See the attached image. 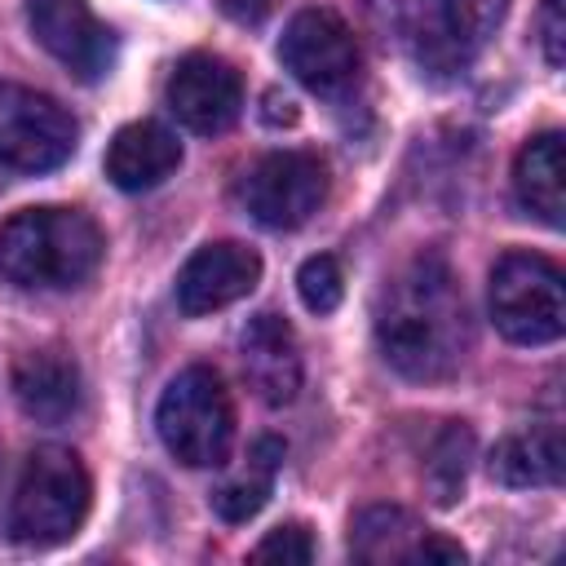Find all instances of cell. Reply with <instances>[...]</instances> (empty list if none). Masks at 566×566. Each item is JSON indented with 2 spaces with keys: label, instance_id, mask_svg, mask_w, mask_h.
<instances>
[{
  "label": "cell",
  "instance_id": "7402d4cb",
  "mask_svg": "<svg viewBox=\"0 0 566 566\" xmlns=\"http://www.w3.org/2000/svg\"><path fill=\"white\" fill-rule=\"evenodd\" d=\"M256 562H310L314 557V535L310 526L301 522H287V526H274L256 548H252Z\"/></svg>",
  "mask_w": 566,
  "mask_h": 566
},
{
  "label": "cell",
  "instance_id": "d6986e66",
  "mask_svg": "<svg viewBox=\"0 0 566 566\" xmlns=\"http://www.w3.org/2000/svg\"><path fill=\"white\" fill-rule=\"evenodd\" d=\"M283 460V442L279 438H261L248 455V469L234 473L230 482H221L212 491V509L226 517V522H248L265 509L270 500V486H274V469Z\"/></svg>",
  "mask_w": 566,
  "mask_h": 566
},
{
  "label": "cell",
  "instance_id": "7c38bea8",
  "mask_svg": "<svg viewBox=\"0 0 566 566\" xmlns=\"http://www.w3.org/2000/svg\"><path fill=\"white\" fill-rule=\"evenodd\" d=\"M509 0H424L420 57L438 71L464 66L504 22Z\"/></svg>",
  "mask_w": 566,
  "mask_h": 566
},
{
  "label": "cell",
  "instance_id": "30bf717a",
  "mask_svg": "<svg viewBox=\"0 0 566 566\" xmlns=\"http://www.w3.org/2000/svg\"><path fill=\"white\" fill-rule=\"evenodd\" d=\"M168 111L190 133H226L243 111V80L217 53H186L168 75Z\"/></svg>",
  "mask_w": 566,
  "mask_h": 566
},
{
  "label": "cell",
  "instance_id": "4fadbf2b",
  "mask_svg": "<svg viewBox=\"0 0 566 566\" xmlns=\"http://www.w3.org/2000/svg\"><path fill=\"white\" fill-rule=\"evenodd\" d=\"M239 358L252 394L270 407H287L301 389V345L283 314H256L248 318L239 336Z\"/></svg>",
  "mask_w": 566,
  "mask_h": 566
},
{
  "label": "cell",
  "instance_id": "9a60e30c",
  "mask_svg": "<svg viewBox=\"0 0 566 566\" xmlns=\"http://www.w3.org/2000/svg\"><path fill=\"white\" fill-rule=\"evenodd\" d=\"M181 164V142L155 119L124 124L106 146V177L119 190H155Z\"/></svg>",
  "mask_w": 566,
  "mask_h": 566
},
{
  "label": "cell",
  "instance_id": "484cf974",
  "mask_svg": "<svg viewBox=\"0 0 566 566\" xmlns=\"http://www.w3.org/2000/svg\"><path fill=\"white\" fill-rule=\"evenodd\" d=\"M265 119L270 124H296V106L279 93H265Z\"/></svg>",
  "mask_w": 566,
  "mask_h": 566
},
{
  "label": "cell",
  "instance_id": "ac0fdd59",
  "mask_svg": "<svg viewBox=\"0 0 566 566\" xmlns=\"http://www.w3.org/2000/svg\"><path fill=\"white\" fill-rule=\"evenodd\" d=\"M424 526L398 504H371L349 522V553L358 562H411Z\"/></svg>",
  "mask_w": 566,
  "mask_h": 566
},
{
  "label": "cell",
  "instance_id": "ba28073f",
  "mask_svg": "<svg viewBox=\"0 0 566 566\" xmlns=\"http://www.w3.org/2000/svg\"><path fill=\"white\" fill-rule=\"evenodd\" d=\"M279 62L310 93L336 97V93L354 88L358 66H363V53H358V40H354V31L345 27L340 13H332V9H301L283 27Z\"/></svg>",
  "mask_w": 566,
  "mask_h": 566
},
{
  "label": "cell",
  "instance_id": "5b68a950",
  "mask_svg": "<svg viewBox=\"0 0 566 566\" xmlns=\"http://www.w3.org/2000/svg\"><path fill=\"white\" fill-rule=\"evenodd\" d=\"M491 318L513 345H553L566 332L562 270L539 252H504L491 270Z\"/></svg>",
  "mask_w": 566,
  "mask_h": 566
},
{
  "label": "cell",
  "instance_id": "9c48e42d",
  "mask_svg": "<svg viewBox=\"0 0 566 566\" xmlns=\"http://www.w3.org/2000/svg\"><path fill=\"white\" fill-rule=\"evenodd\" d=\"M27 22L40 49L53 53L71 75L102 80L115 66V35L106 22H97L88 0H27Z\"/></svg>",
  "mask_w": 566,
  "mask_h": 566
},
{
  "label": "cell",
  "instance_id": "277c9868",
  "mask_svg": "<svg viewBox=\"0 0 566 566\" xmlns=\"http://www.w3.org/2000/svg\"><path fill=\"white\" fill-rule=\"evenodd\" d=\"M88 469L80 464L75 451L66 447H40L27 455L18 486H13V504H9V531L18 544H62L80 531L84 513H88Z\"/></svg>",
  "mask_w": 566,
  "mask_h": 566
},
{
  "label": "cell",
  "instance_id": "5bb4252c",
  "mask_svg": "<svg viewBox=\"0 0 566 566\" xmlns=\"http://www.w3.org/2000/svg\"><path fill=\"white\" fill-rule=\"evenodd\" d=\"M13 398L35 424H62L84 402L80 367L62 349H27L13 363Z\"/></svg>",
  "mask_w": 566,
  "mask_h": 566
},
{
  "label": "cell",
  "instance_id": "6da1fadb",
  "mask_svg": "<svg viewBox=\"0 0 566 566\" xmlns=\"http://www.w3.org/2000/svg\"><path fill=\"white\" fill-rule=\"evenodd\" d=\"M469 305L438 252H416L376 301V345L407 380H447L469 354Z\"/></svg>",
  "mask_w": 566,
  "mask_h": 566
},
{
  "label": "cell",
  "instance_id": "3957f363",
  "mask_svg": "<svg viewBox=\"0 0 566 566\" xmlns=\"http://www.w3.org/2000/svg\"><path fill=\"white\" fill-rule=\"evenodd\" d=\"M155 429L172 460H181L190 469L226 464L230 442H234V402H230L226 380L199 363L177 371L168 380V389L159 394Z\"/></svg>",
  "mask_w": 566,
  "mask_h": 566
},
{
  "label": "cell",
  "instance_id": "44dd1931",
  "mask_svg": "<svg viewBox=\"0 0 566 566\" xmlns=\"http://www.w3.org/2000/svg\"><path fill=\"white\" fill-rule=\"evenodd\" d=\"M296 292H301V301H305L310 314H332L340 305V296H345V274H340L336 256H327V252L323 256H310L296 270Z\"/></svg>",
  "mask_w": 566,
  "mask_h": 566
},
{
  "label": "cell",
  "instance_id": "8992f818",
  "mask_svg": "<svg viewBox=\"0 0 566 566\" xmlns=\"http://www.w3.org/2000/svg\"><path fill=\"white\" fill-rule=\"evenodd\" d=\"M80 124L71 111L27 84H0V168L49 172L75 155Z\"/></svg>",
  "mask_w": 566,
  "mask_h": 566
},
{
  "label": "cell",
  "instance_id": "2e32d148",
  "mask_svg": "<svg viewBox=\"0 0 566 566\" xmlns=\"http://www.w3.org/2000/svg\"><path fill=\"white\" fill-rule=\"evenodd\" d=\"M513 190L526 212H535L544 226H562L566 217V159H562V133H539L517 150L513 164Z\"/></svg>",
  "mask_w": 566,
  "mask_h": 566
},
{
  "label": "cell",
  "instance_id": "8fae6325",
  "mask_svg": "<svg viewBox=\"0 0 566 566\" xmlns=\"http://www.w3.org/2000/svg\"><path fill=\"white\" fill-rule=\"evenodd\" d=\"M256 279H261V256L248 243H234V239L203 243L177 274V305L181 314L199 318L248 296Z\"/></svg>",
  "mask_w": 566,
  "mask_h": 566
},
{
  "label": "cell",
  "instance_id": "d4e9b609",
  "mask_svg": "<svg viewBox=\"0 0 566 566\" xmlns=\"http://www.w3.org/2000/svg\"><path fill=\"white\" fill-rule=\"evenodd\" d=\"M274 4H279V0H221V9H226L234 22H243V27H256V22H265Z\"/></svg>",
  "mask_w": 566,
  "mask_h": 566
},
{
  "label": "cell",
  "instance_id": "7a4b0ae2",
  "mask_svg": "<svg viewBox=\"0 0 566 566\" xmlns=\"http://www.w3.org/2000/svg\"><path fill=\"white\" fill-rule=\"evenodd\" d=\"M102 230L80 208H22L0 226V274L18 287H80L102 265Z\"/></svg>",
  "mask_w": 566,
  "mask_h": 566
},
{
  "label": "cell",
  "instance_id": "e0dca14e",
  "mask_svg": "<svg viewBox=\"0 0 566 566\" xmlns=\"http://www.w3.org/2000/svg\"><path fill=\"white\" fill-rule=\"evenodd\" d=\"M562 429L557 424H526L495 442L491 478L504 486H553L562 482Z\"/></svg>",
  "mask_w": 566,
  "mask_h": 566
},
{
  "label": "cell",
  "instance_id": "ffe728a7",
  "mask_svg": "<svg viewBox=\"0 0 566 566\" xmlns=\"http://www.w3.org/2000/svg\"><path fill=\"white\" fill-rule=\"evenodd\" d=\"M469 460H473V429L464 420H447L424 455V486L433 495V504H455L469 478Z\"/></svg>",
  "mask_w": 566,
  "mask_h": 566
},
{
  "label": "cell",
  "instance_id": "cb8c5ba5",
  "mask_svg": "<svg viewBox=\"0 0 566 566\" xmlns=\"http://www.w3.org/2000/svg\"><path fill=\"white\" fill-rule=\"evenodd\" d=\"M411 562H464V548L455 539H447V535H420Z\"/></svg>",
  "mask_w": 566,
  "mask_h": 566
},
{
  "label": "cell",
  "instance_id": "52a82bcc",
  "mask_svg": "<svg viewBox=\"0 0 566 566\" xmlns=\"http://www.w3.org/2000/svg\"><path fill=\"white\" fill-rule=\"evenodd\" d=\"M239 199L252 221L270 230H296L323 208L327 168L310 150H270L243 172Z\"/></svg>",
  "mask_w": 566,
  "mask_h": 566
},
{
  "label": "cell",
  "instance_id": "603a6c76",
  "mask_svg": "<svg viewBox=\"0 0 566 566\" xmlns=\"http://www.w3.org/2000/svg\"><path fill=\"white\" fill-rule=\"evenodd\" d=\"M539 49H544L548 66L566 62V13H562V0H539Z\"/></svg>",
  "mask_w": 566,
  "mask_h": 566
}]
</instances>
